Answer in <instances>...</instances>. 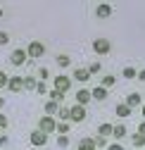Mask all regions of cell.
Wrapping results in <instances>:
<instances>
[{"instance_id":"6da1fadb","label":"cell","mask_w":145,"mask_h":150,"mask_svg":"<svg viewBox=\"0 0 145 150\" xmlns=\"http://www.w3.org/2000/svg\"><path fill=\"white\" fill-rule=\"evenodd\" d=\"M26 55H29V57H33V60H38V57H43V55H45V45H43L41 41H31V43L26 45Z\"/></svg>"},{"instance_id":"7a4b0ae2","label":"cell","mask_w":145,"mask_h":150,"mask_svg":"<svg viewBox=\"0 0 145 150\" xmlns=\"http://www.w3.org/2000/svg\"><path fill=\"white\" fill-rule=\"evenodd\" d=\"M86 119H88V112H86V107H81V105L69 107V122H76V124H81V122H86Z\"/></svg>"},{"instance_id":"3957f363","label":"cell","mask_w":145,"mask_h":150,"mask_svg":"<svg viewBox=\"0 0 145 150\" xmlns=\"http://www.w3.org/2000/svg\"><path fill=\"white\" fill-rule=\"evenodd\" d=\"M26 60H29V55H26V50H24V48H14V50H12V55H10V62H12L14 67L26 64Z\"/></svg>"},{"instance_id":"277c9868","label":"cell","mask_w":145,"mask_h":150,"mask_svg":"<svg viewBox=\"0 0 145 150\" xmlns=\"http://www.w3.org/2000/svg\"><path fill=\"white\" fill-rule=\"evenodd\" d=\"M29 143L33 145V148H43V145H48V134H43V131H31V136H29Z\"/></svg>"},{"instance_id":"5b68a950","label":"cell","mask_w":145,"mask_h":150,"mask_svg":"<svg viewBox=\"0 0 145 150\" xmlns=\"http://www.w3.org/2000/svg\"><path fill=\"white\" fill-rule=\"evenodd\" d=\"M55 126H57V122L52 119L50 115H43V117L38 119V131H43V134H50V131H55Z\"/></svg>"},{"instance_id":"8992f818","label":"cell","mask_w":145,"mask_h":150,"mask_svg":"<svg viewBox=\"0 0 145 150\" xmlns=\"http://www.w3.org/2000/svg\"><path fill=\"white\" fill-rule=\"evenodd\" d=\"M69 88H71V76H67V74H57V76H55V91L67 93Z\"/></svg>"},{"instance_id":"52a82bcc","label":"cell","mask_w":145,"mask_h":150,"mask_svg":"<svg viewBox=\"0 0 145 150\" xmlns=\"http://www.w3.org/2000/svg\"><path fill=\"white\" fill-rule=\"evenodd\" d=\"M93 50H95L98 55H107V52L112 50V43L107 41V38H95V41H93Z\"/></svg>"},{"instance_id":"ba28073f","label":"cell","mask_w":145,"mask_h":150,"mask_svg":"<svg viewBox=\"0 0 145 150\" xmlns=\"http://www.w3.org/2000/svg\"><path fill=\"white\" fill-rule=\"evenodd\" d=\"M7 88H10V93H22L24 91V76H10Z\"/></svg>"},{"instance_id":"9c48e42d","label":"cell","mask_w":145,"mask_h":150,"mask_svg":"<svg viewBox=\"0 0 145 150\" xmlns=\"http://www.w3.org/2000/svg\"><path fill=\"white\" fill-rule=\"evenodd\" d=\"M107 88H102V86H95L93 91H90V100H98V103H102V100H107Z\"/></svg>"},{"instance_id":"30bf717a","label":"cell","mask_w":145,"mask_h":150,"mask_svg":"<svg viewBox=\"0 0 145 150\" xmlns=\"http://www.w3.org/2000/svg\"><path fill=\"white\" fill-rule=\"evenodd\" d=\"M95 14L100 17V19H107V17H112V5H107V3H100L95 7Z\"/></svg>"},{"instance_id":"8fae6325","label":"cell","mask_w":145,"mask_h":150,"mask_svg":"<svg viewBox=\"0 0 145 150\" xmlns=\"http://www.w3.org/2000/svg\"><path fill=\"white\" fill-rule=\"evenodd\" d=\"M88 103H90V91H88V88H81V91L76 93V105L86 107Z\"/></svg>"},{"instance_id":"7c38bea8","label":"cell","mask_w":145,"mask_h":150,"mask_svg":"<svg viewBox=\"0 0 145 150\" xmlns=\"http://www.w3.org/2000/svg\"><path fill=\"white\" fill-rule=\"evenodd\" d=\"M74 79H76L79 83H86V81L90 79V74H88L86 67H76V69H74Z\"/></svg>"},{"instance_id":"4fadbf2b","label":"cell","mask_w":145,"mask_h":150,"mask_svg":"<svg viewBox=\"0 0 145 150\" xmlns=\"http://www.w3.org/2000/svg\"><path fill=\"white\" fill-rule=\"evenodd\" d=\"M126 105H129L131 110H133V107H138V105H143L140 93H129V98H126Z\"/></svg>"},{"instance_id":"5bb4252c","label":"cell","mask_w":145,"mask_h":150,"mask_svg":"<svg viewBox=\"0 0 145 150\" xmlns=\"http://www.w3.org/2000/svg\"><path fill=\"white\" fill-rule=\"evenodd\" d=\"M126 134H129V129H126L124 124H117V126H112V136H114L117 141H121Z\"/></svg>"},{"instance_id":"9a60e30c","label":"cell","mask_w":145,"mask_h":150,"mask_svg":"<svg viewBox=\"0 0 145 150\" xmlns=\"http://www.w3.org/2000/svg\"><path fill=\"white\" fill-rule=\"evenodd\" d=\"M79 150H98V145H95L93 138H81L79 141Z\"/></svg>"},{"instance_id":"2e32d148","label":"cell","mask_w":145,"mask_h":150,"mask_svg":"<svg viewBox=\"0 0 145 150\" xmlns=\"http://www.w3.org/2000/svg\"><path fill=\"white\" fill-rule=\"evenodd\" d=\"M114 112H117V117H121V119H126V117H129V115H131V107H129V105H126V103H119Z\"/></svg>"},{"instance_id":"e0dca14e","label":"cell","mask_w":145,"mask_h":150,"mask_svg":"<svg viewBox=\"0 0 145 150\" xmlns=\"http://www.w3.org/2000/svg\"><path fill=\"white\" fill-rule=\"evenodd\" d=\"M98 136H102V138H105V136H112V124H110V122H102V124L98 126Z\"/></svg>"},{"instance_id":"ac0fdd59","label":"cell","mask_w":145,"mask_h":150,"mask_svg":"<svg viewBox=\"0 0 145 150\" xmlns=\"http://www.w3.org/2000/svg\"><path fill=\"white\" fill-rule=\"evenodd\" d=\"M57 67H62V69L71 67V57L69 55H57Z\"/></svg>"},{"instance_id":"d6986e66","label":"cell","mask_w":145,"mask_h":150,"mask_svg":"<svg viewBox=\"0 0 145 150\" xmlns=\"http://www.w3.org/2000/svg\"><path fill=\"white\" fill-rule=\"evenodd\" d=\"M121 76H124V79H136V76H138V69H136V67H124Z\"/></svg>"},{"instance_id":"ffe728a7","label":"cell","mask_w":145,"mask_h":150,"mask_svg":"<svg viewBox=\"0 0 145 150\" xmlns=\"http://www.w3.org/2000/svg\"><path fill=\"white\" fill-rule=\"evenodd\" d=\"M57 110H60V105H57V103H52V100H50V103H45V115H50V117H52V115H57Z\"/></svg>"},{"instance_id":"44dd1931","label":"cell","mask_w":145,"mask_h":150,"mask_svg":"<svg viewBox=\"0 0 145 150\" xmlns=\"http://www.w3.org/2000/svg\"><path fill=\"white\" fill-rule=\"evenodd\" d=\"M50 100L60 105V103L64 100V93H60V91H55V88H52V91H50Z\"/></svg>"},{"instance_id":"7402d4cb","label":"cell","mask_w":145,"mask_h":150,"mask_svg":"<svg viewBox=\"0 0 145 150\" xmlns=\"http://www.w3.org/2000/svg\"><path fill=\"white\" fill-rule=\"evenodd\" d=\"M114 81H117V76H112V74H107V76H102V88H110V86H114Z\"/></svg>"},{"instance_id":"603a6c76","label":"cell","mask_w":145,"mask_h":150,"mask_svg":"<svg viewBox=\"0 0 145 150\" xmlns=\"http://www.w3.org/2000/svg\"><path fill=\"white\" fill-rule=\"evenodd\" d=\"M131 141H133V145H136V148H145V136L133 134V136H131Z\"/></svg>"},{"instance_id":"cb8c5ba5","label":"cell","mask_w":145,"mask_h":150,"mask_svg":"<svg viewBox=\"0 0 145 150\" xmlns=\"http://www.w3.org/2000/svg\"><path fill=\"white\" fill-rule=\"evenodd\" d=\"M55 131H60V136H67V131H69V122H60L55 126Z\"/></svg>"},{"instance_id":"d4e9b609","label":"cell","mask_w":145,"mask_h":150,"mask_svg":"<svg viewBox=\"0 0 145 150\" xmlns=\"http://www.w3.org/2000/svg\"><path fill=\"white\" fill-rule=\"evenodd\" d=\"M24 88H26V91H36V79H33V76H26V79H24Z\"/></svg>"},{"instance_id":"484cf974","label":"cell","mask_w":145,"mask_h":150,"mask_svg":"<svg viewBox=\"0 0 145 150\" xmlns=\"http://www.w3.org/2000/svg\"><path fill=\"white\" fill-rule=\"evenodd\" d=\"M10 126V119H7V115H5V112H0V131H5Z\"/></svg>"},{"instance_id":"4316f807","label":"cell","mask_w":145,"mask_h":150,"mask_svg":"<svg viewBox=\"0 0 145 150\" xmlns=\"http://www.w3.org/2000/svg\"><path fill=\"white\" fill-rule=\"evenodd\" d=\"M86 69H88V74H90V76H93V74H98V71L102 69V64H100V62H93V64H90V67H86Z\"/></svg>"},{"instance_id":"83f0119b","label":"cell","mask_w":145,"mask_h":150,"mask_svg":"<svg viewBox=\"0 0 145 150\" xmlns=\"http://www.w3.org/2000/svg\"><path fill=\"white\" fill-rule=\"evenodd\" d=\"M57 117H60L62 122H69V110H67V107H60V110H57Z\"/></svg>"},{"instance_id":"f1b7e54d","label":"cell","mask_w":145,"mask_h":150,"mask_svg":"<svg viewBox=\"0 0 145 150\" xmlns=\"http://www.w3.org/2000/svg\"><path fill=\"white\" fill-rule=\"evenodd\" d=\"M10 43V33L7 31H0V45H7Z\"/></svg>"},{"instance_id":"f546056e","label":"cell","mask_w":145,"mask_h":150,"mask_svg":"<svg viewBox=\"0 0 145 150\" xmlns=\"http://www.w3.org/2000/svg\"><path fill=\"white\" fill-rule=\"evenodd\" d=\"M57 145L60 148H67L69 145V136H57Z\"/></svg>"},{"instance_id":"4dcf8cb0","label":"cell","mask_w":145,"mask_h":150,"mask_svg":"<svg viewBox=\"0 0 145 150\" xmlns=\"http://www.w3.org/2000/svg\"><path fill=\"white\" fill-rule=\"evenodd\" d=\"M38 76H41V81H43V83H45V79H48V76H50V71H48V69H45V67H43V69H38Z\"/></svg>"},{"instance_id":"1f68e13d","label":"cell","mask_w":145,"mask_h":150,"mask_svg":"<svg viewBox=\"0 0 145 150\" xmlns=\"http://www.w3.org/2000/svg\"><path fill=\"white\" fill-rule=\"evenodd\" d=\"M7 79H10L7 74H5V71H0V88H5V86H7Z\"/></svg>"},{"instance_id":"d6a6232c","label":"cell","mask_w":145,"mask_h":150,"mask_svg":"<svg viewBox=\"0 0 145 150\" xmlns=\"http://www.w3.org/2000/svg\"><path fill=\"white\" fill-rule=\"evenodd\" d=\"M36 93H41V96H43V93H48V88H45L43 81H41V83H36Z\"/></svg>"},{"instance_id":"836d02e7","label":"cell","mask_w":145,"mask_h":150,"mask_svg":"<svg viewBox=\"0 0 145 150\" xmlns=\"http://www.w3.org/2000/svg\"><path fill=\"white\" fill-rule=\"evenodd\" d=\"M93 141H95V145H100V148H102V145H107V141H105V138H102V136H95V138H93Z\"/></svg>"},{"instance_id":"e575fe53","label":"cell","mask_w":145,"mask_h":150,"mask_svg":"<svg viewBox=\"0 0 145 150\" xmlns=\"http://www.w3.org/2000/svg\"><path fill=\"white\" fill-rule=\"evenodd\" d=\"M107 150H124V145H121V143L117 141V143H112V145H110V148H107Z\"/></svg>"},{"instance_id":"d590c367","label":"cell","mask_w":145,"mask_h":150,"mask_svg":"<svg viewBox=\"0 0 145 150\" xmlns=\"http://www.w3.org/2000/svg\"><path fill=\"white\" fill-rule=\"evenodd\" d=\"M7 143H10V138L5 134H0V145H7Z\"/></svg>"},{"instance_id":"8d00e7d4","label":"cell","mask_w":145,"mask_h":150,"mask_svg":"<svg viewBox=\"0 0 145 150\" xmlns=\"http://www.w3.org/2000/svg\"><path fill=\"white\" fill-rule=\"evenodd\" d=\"M138 134H140V136H145V122H140V126H138Z\"/></svg>"},{"instance_id":"74e56055","label":"cell","mask_w":145,"mask_h":150,"mask_svg":"<svg viewBox=\"0 0 145 150\" xmlns=\"http://www.w3.org/2000/svg\"><path fill=\"white\" fill-rule=\"evenodd\" d=\"M138 79H140V81H145V69H140V71H138Z\"/></svg>"},{"instance_id":"f35d334b","label":"cell","mask_w":145,"mask_h":150,"mask_svg":"<svg viewBox=\"0 0 145 150\" xmlns=\"http://www.w3.org/2000/svg\"><path fill=\"white\" fill-rule=\"evenodd\" d=\"M3 107H5V100H3V98H0V110H3Z\"/></svg>"},{"instance_id":"ab89813d","label":"cell","mask_w":145,"mask_h":150,"mask_svg":"<svg viewBox=\"0 0 145 150\" xmlns=\"http://www.w3.org/2000/svg\"><path fill=\"white\" fill-rule=\"evenodd\" d=\"M143 122H145V103H143Z\"/></svg>"},{"instance_id":"60d3db41","label":"cell","mask_w":145,"mask_h":150,"mask_svg":"<svg viewBox=\"0 0 145 150\" xmlns=\"http://www.w3.org/2000/svg\"><path fill=\"white\" fill-rule=\"evenodd\" d=\"M0 17H3V10H0Z\"/></svg>"}]
</instances>
